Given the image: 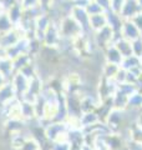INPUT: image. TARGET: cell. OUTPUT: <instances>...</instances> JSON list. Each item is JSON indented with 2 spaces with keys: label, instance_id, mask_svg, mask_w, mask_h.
I'll list each match as a JSON object with an SVG mask.
<instances>
[{
  "label": "cell",
  "instance_id": "cell-1",
  "mask_svg": "<svg viewBox=\"0 0 142 150\" xmlns=\"http://www.w3.org/2000/svg\"><path fill=\"white\" fill-rule=\"evenodd\" d=\"M120 34L124 39L131 41V43L142 38V34L140 33V30L137 29V26L131 20H124V24H122Z\"/></svg>",
  "mask_w": 142,
  "mask_h": 150
},
{
  "label": "cell",
  "instance_id": "cell-2",
  "mask_svg": "<svg viewBox=\"0 0 142 150\" xmlns=\"http://www.w3.org/2000/svg\"><path fill=\"white\" fill-rule=\"evenodd\" d=\"M103 56H105V63L117 65V67H121L122 60H124L122 55L120 54V51L116 49V46L113 44L108 45L107 48L103 50Z\"/></svg>",
  "mask_w": 142,
  "mask_h": 150
},
{
  "label": "cell",
  "instance_id": "cell-3",
  "mask_svg": "<svg viewBox=\"0 0 142 150\" xmlns=\"http://www.w3.org/2000/svg\"><path fill=\"white\" fill-rule=\"evenodd\" d=\"M141 11H142V9L137 5V3L135 0H126L125 5L120 13V16L124 20H131L132 18L136 16L137 14H140Z\"/></svg>",
  "mask_w": 142,
  "mask_h": 150
},
{
  "label": "cell",
  "instance_id": "cell-4",
  "mask_svg": "<svg viewBox=\"0 0 142 150\" xmlns=\"http://www.w3.org/2000/svg\"><path fill=\"white\" fill-rule=\"evenodd\" d=\"M107 19V26L111 28L113 33H121V28L124 24V19L120 16V14H116L113 11H106Z\"/></svg>",
  "mask_w": 142,
  "mask_h": 150
},
{
  "label": "cell",
  "instance_id": "cell-5",
  "mask_svg": "<svg viewBox=\"0 0 142 150\" xmlns=\"http://www.w3.org/2000/svg\"><path fill=\"white\" fill-rule=\"evenodd\" d=\"M89 25L90 29L92 33H96L98 30L103 29L107 26V19H106V14H98V15H92L89 19Z\"/></svg>",
  "mask_w": 142,
  "mask_h": 150
},
{
  "label": "cell",
  "instance_id": "cell-6",
  "mask_svg": "<svg viewBox=\"0 0 142 150\" xmlns=\"http://www.w3.org/2000/svg\"><path fill=\"white\" fill-rule=\"evenodd\" d=\"M113 45L116 46V49L120 51V54L122 55V58H129V56H132L134 53H132V44L131 41L124 39V38H120L118 40H116Z\"/></svg>",
  "mask_w": 142,
  "mask_h": 150
},
{
  "label": "cell",
  "instance_id": "cell-7",
  "mask_svg": "<svg viewBox=\"0 0 142 150\" xmlns=\"http://www.w3.org/2000/svg\"><path fill=\"white\" fill-rule=\"evenodd\" d=\"M118 70H120V67H117V65L105 63V65L102 67L101 73L103 74V76H105L106 80H113V78L116 76Z\"/></svg>",
  "mask_w": 142,
  "mask_h": 150
},
{
  "label": "cell",
  "instance_id": "cell-8",
  "mask_svg": "<svg viewBox=\"0 0 142 150\" xmlns=\"http://www.w3.org/2000/svg\"><path fill=\"white\" fill-rule=\"evenodd\" d=\"M137 67H141V62L137 56L132 55V56H129V58H125L124 60H122V64H121L120 68L125 69L126 71H129V70L137 68Z\"/></svg>",
  "mask_w": 142,
  "mask_h": 150
},
{
  "label": "cell",
  "instance_id": "cell-9",
  "mask_svg": "<svg viewBox=\"0 0 142 150\" xmlns=\"http://www.w3.org/2000/svg\"><path fill=\"white\" fill-rule=\"evenodd\" d=\"M86 13H87V15L89 16H92V15H98V14H103L105 11L102 10V8L98 5V4L96 1H90L89 3V5L86 6Z\"/></svg>",
  "mask_w": 142,
  "mask_h": 150
},
{
  "label": "cell",
  "instance_id": "cell-10",
  "mask_svg": "<svg viewBox=\"0 0 142 150\" xmlns=\"http://www.w3.org/2000/svg\"><path fill=\"white\" fill-rule=\"evenodd\" d=\"M125 1L126 0H111V8H110V11H113L116 14H120L122 8L125 5Z\"/></svg>",
  "mask_w": 142,
  "mask_h": 150
},
{
  "label": "cell",
  "instance_id": "cell-11",
  "mask_svg": "<svg viewBox=\"0 0 142 150\" xmlns=\"http://www.w3.org/2000/svg\"><path fill=\"white\" fill-rule=\"evenodd\" d=\"M131 44H132V53H134V55L140 58V55L142 54V38L132 41Z\"/></svg>",
  "mask_w": 142,
  "mask_h": 150
},
{
  "label": "cell",
  "instance_id": "cell-12",
  "mask_svg": "<svg viewBox=\"0 0 142 150\" xmlns=\"http://www.w3.org/2000/svg\"><path fill=\"white\" fill-rule=\"evenodd\" d=\"M131 21L137 26V29H138L140 33L142 34V11H141L140 14H137L136 16L132 18V19H131Z\"/></svg>",
  "mask_w": 142,
  "mask_h": 150
},
{
  "label": "cell",
  "instance_id": "cell-13",
  "mask_svg": "<svg viewBox=\"0 0 142 150\" xmlns=\"http://www.w3.org/2000/svg\"><path fill=\"white\" fill-rule=\"evenodd\" d=\"M98 5L102 8L103 11H110V8H111V0H95Z\"/></svg>",
  "mask_w": 142,
  "mask_h": 150
},
{
  "label": "cell",
  "instance_id": "cell-14",
  "mask_svg": "<svg viewBox=\"0 0 142 150\" xmlns=\"http://www.w3.org/2000/svg\"><path fill=\"white\" fill-rule=\"evenodd\" d=\"M135 1L137 3V5H138V6L142 9V0H135Z\"/></svg>",
  "mask_w": 142,
  "mask_h": 150
},
{
  "label": "cell",
  "instance_id": "cell-15",
  "mask_svg": "<svg viewBox=\"0 0 142 150\" xmlns=\"http://www.w3.org/2000/svg\"><path fill=\"white\" fill-rule=\"evenodd\" d=\"M138 59H140V62H141V64H142V54L140 55V58H138Z\"/></svg>",
  "mask_w": 142,
  "mask_h": 150
},
{
  "label": "cell",
  "instance_id": "cell-16",
  "mask_svg": "<svg viewBox=\"0 0 142 150\" xmlns=\"http://www.w3.org/2000/svg\"><path fill=\"white\" fill-rule=\"evenodd\" d=\"M89 1H95V0H89Z\"/></svg>",
  "mask_w": 142,
  "mask_h": 150
},
{
  "label": "cell",
  "instance_id": "cell-17",
  "mask_svg": "<svg viewBox=\"0 0 142 150\" xmlns=\"http://www.w3.org/2000/svg\"><path fill=\"white\" fill-rule=\"evenodd\" d=\"M141 70H142V64H141Z\"/></svg>",
  "mask_w": 142,
  "mask_h": 150
}]
</instances>
